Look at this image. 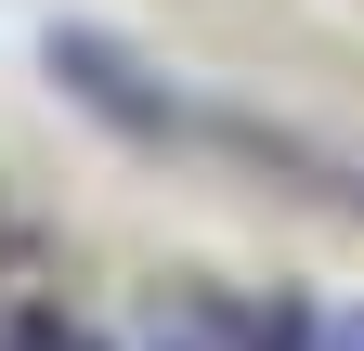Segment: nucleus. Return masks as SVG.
Listing matches in <instances>:
<instances>
[{
    "label": "nucleus",
    "instance_id": "nucleus-1",
    "mask_svg": "<svg viewBox=\"0 0 364 351\" xmlns=\"http://www.w3.org/2000/svg\"><path fill=\"white\" fill-rule=\"evenodd\" d=\"M117 351H287V325H260V313H235V299H156L144 325H130Z\"/></svg>",
    "mask_w": 364,
    "mask_h": 351
},
{
    "label": "nucleus",
    "instance_id": "nucleus-2",
    "mask_svg": "<svg viewBox=\"0 0 364 351\" xmlns=\"http://www.w3.org/2000/svg\"><path fill=\"white\" fill-rule=\"evenodd\" d=\"M53 65L78 78V92H91V104H117V117H144V130L169 117L156 92H130V53H117V39H91V26H65V39H53Z\"/></svg>",
    "mask_w": 364,
    "mask_h": 351
},
{
    "label": "nucleus",
    "instance_id": "nucleus-3",
    "mask_svg": "<svg viewBox=\"0 0 364 351\" xmlns=\"http://www.w3.org/2000/svg\"><path fill=\"white\" fill-rule=\"evenodd\" d=\"M287 351H364V313H299Z\"/></svg>",
    "mask_w": 364,
    "mask_h": 351
}]
</instances>
